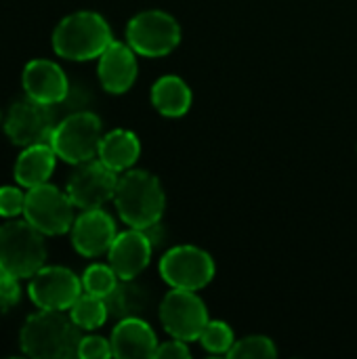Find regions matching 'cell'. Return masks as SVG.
<instances>
[{
  "label": "cell",
  "mask_w": 357,
  "mask_h": 359,
  "mask_svg": "<svg viewBox=\"0 0 357 359\" xmlns=\"http://www.w3.org/2000/svg\"><path fill=\"white\" fill-rule=\"evenodd\" d=\"M194 93L189 84L175 74L162 76L151 86V105L166 118H181L191 109Z\"/></svg>",
  "instance_id": "ffe728a7"
},
{
  "label": "cell",
  "mask_w": 357,
  "mask_h": 359,
  "mask_svg": "<svg viewBox=\"0 0 357 359\" xmlns=\"http://www.w3.org/2000/svg\"><path fill=\"white\" fill-rule=\"evenodd\" d=\"M103 139V124L93 111H72L61 122H57L50 145L55 154L67 164H82L99 154V143Z\"/></svg>",
  "instance_id": "5b68a950"
},
{
  "label": "cell",
  "mask_w": 357,
  "mask_h": 359,
  "mask_svg": "<svg viewBox=\"0 0 357 359\" xmlns=\"http://www.w3.org/2000/svg\"><path fill=\"white\" fill-rule=\"evenodd\" d=\"M21 84L27 97L46 105H59L69 97V82L65 72L48 59L29 61L23 69Z\"/></svg>",
  "instance_id": "2e32d148"
},
{
  "label": "cell",
  "mask_w": 357,
  "mask_h": 359,
  "mask_svg": "<svg viewBox=\"0 0 357 359\" xmlns=\"http://www.w3.org/2000/svg\"><path fill=\"white\" fill-rule=\"evenodd\" d=\"M57 158L59 156L55 154L50 143H36V145L23 147V151L19 154L15 162V181L27 189L48 183L55 170Z\"/></svg>",
  "instance_id": "ac0fdd59"
},
{
  "label": "cell",
  "mask_w": 357,
  "mask_h": 359,
  "mask_svg": "<svg viewBox=\"0 0 357 359\" xmlns=\"http://www.w3.org/2000/svg\"><path fill=\"white\" fill-rule=\"evenodd\" d=\"M80 280H82L84 292L101 297V299H105L118 286V282H120V278L114 271V267L112 265H101V263H95L90 267H86V271L82 273Z\"/></svg>",
  "instance_id": "603a6c76"
},
{
  "label": "cell",
  "mask_w": 357,
  "mask_h": 359,
  "mask_svg": "<svg viewBox=\"0 0 357 359\" xmlns=\"http://www.w3.org/2000/svg\"><path fill=\"white\" fill-rule=\"evenodd\" d=\"M74 202L67 191L57 189L50 183L29 187L25 191L23 217L44 236H61L74 225Z\"/></svg>",
  "instance_id": "52a82bcc"
},
{
  "label": "cell",
  "mask_w": 357,
  "mask_h": 359,
  "mask_svg": "<svg viewBox=\"0 0 357 359\" xmlns=\"http://www.w3.org/2000/svg\"><path fill=\"white\" fill-rule=\"evenodd\" d=\"M151 252L154 242L149 240V236L143 229L128 227L126 231L116 236L107 250V259L120 280H137V276L147 269Z\"/></svg>",
  "instance_id": "5bb4252c"
},
{
  "label": "cell",
  "mask_w": 357,
  "mask_h": 359,
  "mask_svg": "<svg viewBox=\"0 0 357 359\" xmlns=\"http://www.w3.org/2000/svg\"><path fill=\"white\" fill-rule=\"evenodd\" d=\"M80 341V328L74 320L55 309H40L29 316L19 334L21 351L34 359L78 358Z\"/></svg>",
  "instance_id": "6da1fadb"
},
{
  "label": "cell",
  "mask_w": 357,
  "mask_h": 359,
  "mask_svg": "<svg viewBox=\"0 0 357 359\" xmlns=\"http://www.w3.org/2000/svg\"><path fill=\"white\" fill-rule=\"evenodd\" d=\"M112 318H130L139 316L147 305V292L135 284V280H120L118 286L105 297Z\"/></svg>",
  "instance_id": "44dd1931"
},
{
  "label": "cell",
  "mask_w": 357,
  "mask_h": 359,
  "mask_svg": "<svg viewBox=\"0 0 357 359\" xmlns=\"http://www.w3.org/2000/svg\"><path fill=\"white\" fill-rule=\"evenodd\" d=\"M78 358L80 359H107L114 358L112 351V341L103 337H82L80 347H78Z\"/></svg>",
  "instance_id": "4316f807"
},
{
  "label": "cell",
  "mask_w": 357,
  "mask_h": 359,
  "mask_svg": "<svg viewBox=\"0 0 357 359\" xmlns=\"http://www.w3.org/2000/svg\"><path fill=\"white\" fill-rule=\"evenodd\" d=\"M46 261L44 233L27 221L0 225V269L23 280L32 278Z\"/></svg>",
  "instance_id": "277c9868"
},
{
  "label": "cell",
  "mask_w": 357,
  "mask_h": 359,
  "mask_svg": "<svg viewBox=\"0 0 357 359\" xmlns=\"http://www.w3.org/2000/svg\"><path fill=\"white\" fill-rule=\"evenodd\" d=\"M72 246L78 255L95 259L109 250L112 242L116 240V223L112 215L103 208H88L82 210L72 225Z\"/></svg>",
  "instance_id": "4fadbf2b"
},
{
  "label": "cell",
  "mask_w": 357,
  "mask_h": 359,
  "mask_svg": "<svg viewBox=\"0 0 357 359\" xmlns=\"http://www.w3.org/2000/svg\"><path fill=\"white\" fill-rule=\"evenodd\" d=\"M229 359H276L278 349L276 343L269 337L263 334H250L234 343L231 351L227 353Z\"/></svg>",
  "instance_id": "d4e9b609"
},
{
  "label": "cell",
  "mask_w": 357,
  "mask_h": 359,
  "mask_svg": "<svg viewBox=\"0 0 357 359\" xmlns=\"http://www.w3.org/2000/svg\"><path fill=\"white\" fill-rule=\"evenodd\" d=\"M23 204H25V194L19 187L13 185L0 187V217L13 219L17 215H23Z\"/></svg>",
  "instance_id": "484cf974"
},
{
  "label": "cell",
  "mask_w": 357,
  "mask_h": 359,
  "mask_svg": "<svg viewBox=\"0 0 357 359\" xmlns=\"http://www.w3.org/2000/svg\"><path fill=\"white\" fill-rule=\"evenodd\" d=\"M84 292L82 280L67 267H40L27 286V294L38 309L67 311Z\"/></svg>",
  "instance_id": "7c38bea8"
},
{
  "label": "cell",
  "mask_w": 357,
  "mask_h": 359,
  "mask_svg": "<svg viewBox=\"0 0 357 359\" xmlns=\"http://www.w3.org/2000/svg\"><path fill=\"white\" fill-rule=\"evenodd\" d=\"M69 318L80 330H97L107 322L109 309H107L105 299L82 292L76 299V303L69 307Z\"/></svg>",
  "instance_id": "7402d4cb"
},
{
  "label": "cell",
  "mask_w": 357,
  "mask_h": 359,
  "mask_svg": "<svg viewBox=\"0 0 357 359\" xmlns=\"http://www.w3.org/2000/svg\"><path fill=\"white\" fill-rule=\"evenodd\" d=\"M200 345L213 353V355H227L236 343L234 330L227 322H219V320H210L206 324V328L200 334Z\"/></svg>",
  "instance_id": "cb8c5ba5"
},
{
  "label": "cell",
  "mask_w": 357,
  "mask_h": 359,
  "mask_svg": "<svg viewBox=\"0 0 357 359\" xmlns=\"http://www.w3.org/2000/svg\"><path fill=\"white\" fill-rule=\"evenodd\" d=\"M126 42L141 57H166L181 42V25L166 11H143L128 21Z\"/></svg>",
  "instance_id": "8992f818"
},
{
  "label": "cell",
  "mask_w": 357,
  "mask_h": 359,
  "mask_svg": "<svg viewBox=\"0 0 357 359\" xmlns=\"http://www.w3.org/2000/svg\"><path fill=\"white\" fill-rule=\"evenodd\" d=\"M114 204L124 225L145 231L162 221L166 196L156 175L130 168L118 179Z\"/></svg>",
  "instance_id": "7a4b0ae2"
},
{
  "label": "cell",
  "mask_w": 357,
  "mask_h": 359,
  "mask_svg": "<svg viewBox=\"0 0 357 359\" xmlns=\"http://www.w3.org/2000/svg\"><path fill=\"white\" fill-rule=\"evenodd\" d=\"M55 126L57 122L53 105L40 103L27 95L25 99L15 101L4 118V133L19 147L50 143Z\"/></svg>",
  "instance_id": "30bf717a"
},
{
  "label": "cell",
  "mask_w": 357,
  "mask_h": 359,
  "mask_svg": "<svg viewBox=\"0 0 357 359\" xmlns=\"http://www.w3.org/2000/svg\"><path fill=\"white\" fill-rule=\"evenodd\" d=\"M109 23L93 11H78L59 21L53 32V50L69 61H90L112 44Z\"/></svg>",
  "instance_id": "3957f363"
},
{
  "label": "cell",
  "mask_w": 357,
  "mask_h": 359,
  "mask_svg": "<svg viewBox=\"0 0 357 359\" xmlns=\"http://www.w3.org/2000/svg\"><path fill=\"white\" fill-rule=\"evenodd\" d=\"M112 351L120 359H149L156 355L158 337L154 328L139 316L122 318L112 332Z\"/></svg>",
  "instance_id": "e0dca14e"
},
{
  "label": "cell",
  "mask_w": 357,
  "mask_h": 359,
  "mask_svg": "<svg viewBox=\"0 0 357 359\" xmlns=\"http://www.w3.org/2000/svg\"><path fill=\"white\" fill-rule=\"evenodd\" d=\"M99 82L103 90L112 95H124L133 88L139 76V65H137V53L130 48L126 42L112 40V44L99 55V65H97Z\"/></svg>",
  "instance_id": "9a60e30c"
},
{
  "label": "cell",
  "mask_w": 357,
  "mask_h": 359,
  "mask_svg": "<svg viewBox=\"0 0 357 359\" xmlns=\"http://www.w3.org/2000/svg\"><path fill=\"white\" fill-rule=\"evenodd\" d=\"M156 359H189L191 358V349L185 341L170 337V341L160 343L156 349Z\"/></svg>",
  "instance_id": "f1b7e54d"
},
{
  "label": "cell",
  "mask_w": 357,
  "mask_h": 359,
  "mask_svg": "<svg viewBox=\"0 0 357 359\" xmlns=\"http://www.w3.org/2000/svg\"><path fill=\"white\" fill-rule=\"evenodd\" d=\"M118 172L107 168L99 158L76 164V170L67 179V196L76 208H101L109 200H114L118 187Z\"/></svg>",
  "instance_id": "8fae6325"
},
{
  "label": "cell",
  "mask_w": 357,
  "mask_h": 359,
  "mask_svg": "<svg viewBox=\"0 0 357 359\" xmlns=\"http://www.w3.org/2000/svg\"><path fill=\"white\" fill-rule=\"evenodd\" d=\"M139 156H141V141L133 130L126 128H116L103 135L97 154V158L118 175L130 170L139 160Z\"/></svg>",
  "instance_id": "d6986e66"
},
{
  "label": "cell",
  "mask_w": 357,
  "mask_h": 359,
  "mask_svg": "<svg viewBox=\"0 0 357 359\" xmlns=\"http://www.w3.org/2000/svg\"><path fill=\"white\" fill-rule=\"evenodd\" d=\"M160 276L170 288L181 290H202L215 278L213 257L194 244L173 246L160 259Z\"/></svg>",
  "instance_id": "ba28073f"
},
{
  "label": "cell",
  "mask_w": 357,
  "mask_h": 359,
  "mask_svg": "<svg viewBox=\"0 0 357 359\" xmlns=\"http://www.w3.org/2000/svg\"><path fill=\"white\" fill-rule=\"evenodd\" d=\"M160 322L170 337L194 343L200 339L210 318L206 303L198 297L196 290L170 288V292H166L160 303Z\"/></svg>",
  "instance_id": "9c48e42d"
},
{
  "label": "cell",
  "mask_w": 357,
  "mask_h": 359,
  "mask_svg": "<svg viewBox=\"0 0 357 359\" xmlns=\"http://www.w3.org/2000/svg\"><path fill=\"white\" fill-rule=\"evenodd\" d=\"M19 299H21L19 278L0 269V313H6L8 309H13L19 303Z\"/></svg>",
  "instance_id": "83f0119b"
}]
</instances>
